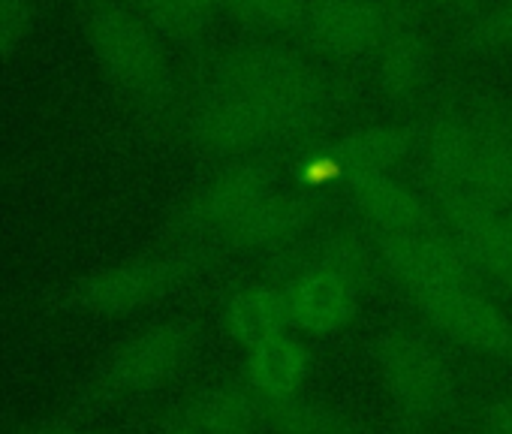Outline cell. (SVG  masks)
I'll return each mask as SVG.
<instances>
[{
    "instance_id": "cell-1",
    "label": "cell",
    "mask_w": 512,
    "mask_h": 434,
    "mask_svg": "<svg viewBox=\"0 0 512 434\" xmlns=\"http://www.w3.org/2000/svg\"><path fill=\"white\" fill-rule=\"evenodd\" d=\"M332 106V82L296 49L253 43L229 52L196 97L184 133L211 157H247L308 136Z\"/></svg>"
},
{
    "instance_id": "cell-2",
    "label": "cell",
    "mask_w": 512,
    "mask_h": 434,
    "mask_svg": "<svg viewBox=\"0 0 512 434\" xmlns=\"http://www.w3.org/2000/svg\"><path fill=\"white\" fill-rule=\"evenodd\" d=\"M422 154L431 190H458L512 205V121L476 106L428 118Z\"/></svg>"
},
{
    "instance_id": "cell-3",
    "label": "cell",
    "mask_w": 512,
    "mask_h": 434,
    "mask_svg": "<svg viewBox=\"0 0 512 434\" xmlns=\"http://www.w3.org/2000/svg\"><path fill=\"white\" fill-rule=\"evenodd\" d=\"M76 22L100 73L136 106L163 109L172 70L157 31L127 0H76Z\"/></svg>"
},
{
    "instance_id": "cell-4",
    "label": "cell",
    "mask_w": 512,
    "mask_h": 434,
    "mask_svg": "<svg viewBox=\"0 0 512 434\" xmlns=\"http://www.w3.org/2000/svg\"><path fill=\"white\" fill-rule=\"evenodd\" d=\"M196 332L184 320L154 323L118 344L91 374L88 392L100 401L148 395L172 380L190 359Z\"/></svg>"
},
{
    "instance_id": "cell-5",
    "label": "cell",
    "mask_w": 512,
    "mask_h": 434,
    "mask_svg": "<svg viewBox=\"0 0 512 434\" xmlns=\"http://www.w3.org/2000/svg\"><path fill=\"white\" fill-rule=\"evenodd\" d=\"M377 362L389 398L410 422L437 419L455 395V374L440 347L410 326L380 335Z\"/></svg>"
},
{
    "instance_id": "cell-6",
    "label": "cell",
    "mask_w": 512,
    "mask_h": 434,
    "mask_svg": "<svg viewBox=\"0 0 512 434\" xmlns=\"http://www.w3.org/2000/svg\"><path fill=\"white\" fill-rule=\"evenodd\" d=\"M190 269L193 257L187 254H139L85 275L73 287V302L94 317H124L163 299Z\"/></svg>"
},
{
    "instance_id": "cell-7",
    "label": "cell",
    "mask_w": 512,
    "mask_h": 434,
    "mask_svg": "<svg viewBox=\"0 0 512 434\" xmlns=\"http://www.w3.org/2000/svg\"><path fill=\"white\" fill-rule=\"evenodd\" d=\"M275 187H278V178H275L272 166L253 163V160L232 163V166L214 172L211 178H205L178 205L172 224L181 236L226 242L232 236V230Z\"/></svg>"
},
{
    "instance_id": "cell-8",
    "label": "cell",
    "mask_w": 512,
    "mask_h": 434,
    "mask_svg": "<svg viewBox=\"0 0 512 434\" xmlns=\"http://www.w3.org/2000/svg\"><path fill=\"white\" fill-rule=\"evenodd\" d=\"M434 208L440 227L476 266V272L512 287V205H494L458 190H437Z\"/></svg>"
},
{
    "instance_id": "cell-9",
    "label": "cell",
    "mask_w": 512,
    "mask_h": 434,
    "mask_svg": "<svg viewBox=\"0 0 512 434\" xmlns=\"http://www.w3.org/2000/svg\"><path fill=\"white\" fill-rule=\"evenodd\" d=\"M413 302L422 317L455 344L482 356H512V320L479 281L434 287L413 296Z\"/></svg>"
},
{
    "instance_id": "cell-10",
    "label": "cell",
    "mask_w": 512,
    "mask_h": 434,
    "mask_svg": "<svg viewBox=\"0 0 512 434\" xmlns=\"http://www.w3.org/2000/svg\"><path fill=\"white\" fill-rule=\"evenodd\" d=\"M374 254L377 263L398 287H404L410 299L434 287L482 281L476 266L464 257V251L449 239L443 227L401 236L374 233Z\"/></svg>"
},
{
    "instance_id": "cell-11",
    "label": "cell",
    "mask_w": 512,
    "mask_h": 434,
    "mask_svg": "<svg viewBox=\"0 0 512 434\" xmlns=\"http://www.w3.org/2000/svg\"><path fill=\"white\" fill-rule=\"evenodd\" d=\"M359 290L362 284L353 275L311 257L284 281L293 332L311 338L344 332L359 314Z\"/></svg>"
},
{
    "instance_id": "cell-12",
    "label": "cell",
    "mask_w": 512,
    "mask_h": 434,
    "mask_svg": "<svg viewBox=\"0 0 512 434\" xmlns=\"http://www.w3.org/2000/svg\"><path fill=\"white\" fill-rule=\"evenodd\" d=\"M392 13L386 0H308L299 34L332 58H374Z\"/></svg>"
},
{
    "instance_id": "cell-13",
    "label": "cell",
    "mask_w": 512,
    "mask_h": 434,
    "mask_svg": "<svg viewBox=\"0 0 512 434\" xmlns=\"http://www.w3.org/2000/svg\"><path fill=\"white\" fill-rule=\"evenodd\" d=\"M374 233H428L440 227L437 208L395 172H368L341 181Z\"/></svg>"
},
{
    "instance_id": "cell-14",
    "label": "cell",
    "mask_w": 512,
    "mask_h": 434,
    "mask_svg": "<svg viewBox=\"0 0 512 434\" xmlns=\"http://www.w3.org/2000/svg\"><path fill=\"white\" fill-rule=\"evenodd\" d=\"M317 217V202L305 187H275L226 239L241 251H278L299 242Z\"/></svg>"
},
{
    "instance_id": "cell-15",
    "label": "cell",
    "mask_w": 512,
    "mask_h": 434,
    "mask_svg": "<svg viewBox=\"0 0 512 434\" xmlns=\"http://www.w3.org/2000/svg\"><path fill=\"white\" fill-rule=\"evenodd\" d=\"M377 82L392 100L416 97L428 82V43L416 25V19L395 4L389 31L374 52Z\"/></svg>"
},
{
    "instance_id": "cell-16",
    "label": "cell",
    "mask_w": 512,
    "mask_h": 434,
    "mask_svg": "<svg viewBox=\"0 0 512 434\" xmlns=\"http://www.w3.org/2000/svg\"><path fill=\"white\" fill-rule=\"evenodd\" d=\"M308 374H311V350L293 329L250 347L244 359V383L260 401L299 395Z\"/></svg>"
},
{
    "instance_id": "cell-17",
    "label": "cell",
    "mask_w": 512,
    "mask_h": 434,
    "mask_svg": "<svg viewBox=\"0 0 512 434\" xmlns=\"http://www.w3.org/2000/svg\"><path fill=\"white\" fill-rule=\"evenodd\" d=\"M223 329L238 347H256L266 338H275L281 332H290V308L284 284L272 281H250L238 287L226 305H223Z\"/></svg>"
},
{
    "instance_id": "cell-18",
    "label": "cell",
    "mask_w": 512,
    "mask_h": 434,
    "mask_svg": "<svg viewBox=\"0 0 512 434\" xmlns=\"http://www.w3.org/2000/svg\"><path fill=\"white\" fill-rule=\"evenodd\" d=\"M413 136L398 124H368L350 130L332 151L329 166L323 172L338 175L341 181L368 175V172H392L410 151Z\"/></svg>"
},
{
    "instance_id": "cell-19",
    "label": "cell",
    "mask_w": 512,
    "mask_h": 434,
    "mask_svg": "<svg viewBox=\"0 0 512 434\" xmlns=\"http://www.w3.org/2000/svg\"><path fill=\"white\" fill-rule=\"evenodd\" d=\"M187 410L205 428V434H253L260 419V398L247 383H217L196 395Z\"/></svg>"
},
{
    "instance_id": "cell-20",
    "label": "cell",
    "mask_w": 512,
    "mask_h": 434,
    "mask_svg": "<svg viewBox=\"0 0 512 434\" xmlns=\"http://www.w3.org/2000/svg\"><path fill=\"white\" fill-rule=\"evenodd\" d=\"M260 416L278 434H356V428L338 410L302 395L260 401Z\"/></svg>"
},
{
    "instance_id": "cell-21",
    "label": "cell",
    "mask_w": 512,
    "mask_h": 434,
    "mask_svg": "<svg viewBox=\"0 0 512 434\" xmlns=\"http://www.w3.org/2000/svg\"><path fill=\"white\" fill-rule=\"evenodd\" d=\"M229 7L269 34H299L308 0H229Z\"/></svg>"
},
{
    "instance_id": "cell-22",
    "label": "cell",
    "mask_w": 512,
    "mask_h": 434,
    "mask_svg": "<svg viewBox=\"0 0 512 434\" xmlns=\"http://www.w3.org/2000/svg\"><path fill=\"white\" fill-rule=\"evenodd\" d=\"M37 34L34 0H0V64L19 58Z\"/></svg>"
},
{
    "instance_id": "cell-23",
    "label": "cell",
    "mask_w": 512,
    "mask_h": 434,
    "mask_svg": "<svg viewBox=\"0 0 512 434\" xmlns=\"http://www.w3.org/2000/svg\"><path fill=\"white\" fill-rule=\"evenodd\" d=\"M464 46L470 52H494L512 46V0H497L494 7L479 13L464 31Z\"/></svg>"
},
{
    "instance_id": "cell-24",
    "label": "cell",
    "mask_w": 512,
    "mask_h": 434,
    "mask_svg": "<svg viewBox=\"0 0 512 434\" xmlns=\"http://www.w3.org/2000/svg\"><path fill=\"white\" fill-rule=\"evenodd\" d=\"M127 4L154 28L172 37H187L196 31V25L187 19V13L181 10L178 0H127Z\"/></svg>"
},
{
    "instance_id": "cell-25",
    "label": "cell",
    "mask_w": 512,
    "mask_h": 434,
    "mask_svg": "<svg viewBox=\"0 0 512 434\" xmlns=\"http://www.w3.org/2000/svg\"><path fill=\"white\" fill-rule=\"evenodd\" d=\"M25 434H97V431H91L73 419H64V416H43V419L31 422Z\"/></svg>"
},
{
    "instance_id": "cell-26",
    "label": "cell",
    "mask_w": 512,
    "mask_h": 434,
    "mask_svg": "<svg viewBox=\"0 0 512 434\" xmlns=\"http://www.w3.org/2000/svg\"><path fill=\"white\" fill-rule=\"evenodd\" d=\"M160 434H205V428L196 422V416L187 407H181V410H175V413H169L163 419Z\"/></svg>"
},
{
    "instance_id": "cell-27",
    "label": "cell",
    "mask_w": 512,
    "mask_h": 434,
    "mask_svg": "<svg viewBox=\"0 0 512 434\" xmlns=\"http://www.w3.org/2000/svg\"><path fill=\"white\" fill-rule=\"evenodd\" d=\"M485 428H488V434H512V398H503L488 407Z\"/></svg>"
},
{
    "instance_id": "cell-28",
    "label": "cell",
    "mask_w": 512,
    "mask_h": 434,
    "mask_svg": "<svg viewBox=\"0 0 512 434\" xmlns=\"http://www.w3.org/2000/svg\"><path fill=\"white\" fill-rule=\"evenodd\" d=\"M178 4H181V10L187 13V19L199 28L202 19H208L211 13L229 7V0H178Z\"/></svg>"
},
{
    "instance_id": "cell-29",
    "label": "cell",
    "mask_w": 512,
    "mask_h": 434,
    "mask_svg": "<svg viewBox=\"0 0 512 434\" xmlns=\"http://www.w3.org/2000/svg\"><path fill=\"white\" fill-rule=\"evenodd\" d=\"M428 4L440 13H470V10L485 7L488 0H428Z\"/></svg>"
}]
</instances>
